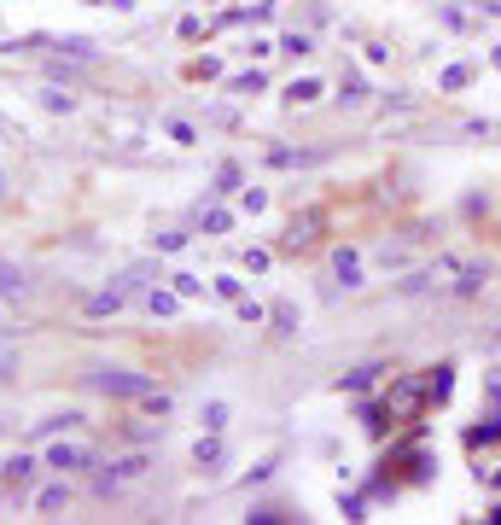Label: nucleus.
<instances>
[{
  "instance_id": "obj_23",
  "label": "nucleus",
  "mask_w": 501,
  "mask_h": 525,
  "mask_svg": "<svg viewBox=\"0 0 501 525\" xmlns=\"http://www.w3.org/2000/svg\"><path fill=\"white\" fill-rule=\"evenodd\" d=\"M199 228L216 240V234H228L234 228V210H222V205H210V210H199Z\"/></svg>"
},
{
  "instance_id": "obj_6",
  "label": "nucleus",
  "mask_w": 501,
  "mask_h": 525,
  "mask_svg": "<svg viewBox=\"0 0 501 525\" xmlns=\"http://www.w3.org/2000/svg\"><path fill=\"white\" fill-rule=\"evenodd\" d=\"M455 374H461L455 362H437V368H420V380H426V403H432V409H443V403L455 397Z\"/></svg>"
},
{
  "instance_id": "obj_7",
  "label": "nucleus",
  "mask_w": 501,
  "mask_h": 525,
  "mask_svg": "<svg viewBox=\"0 0 501 525\" xmlns=\"http://www.w3.org/2000/svg\"><path fill=\"white\" fill-rule=\"evenodd\" d=\"M356 415H362V426H368V438H391V432H397V420H391V409H385V397H362V403H356Z\"/></svg>"
},
{
  "instance_id": "obj_37",
  "label": "nucleus",
  "mask_w": 501,
  "mask_h": 525,
  "mask_svg": "<svg viewBox=\"0 0 501 525\" xmlns=\"http://www.w3.org/2000/svg\"><path fill=\"white\" fill-rule=\"evenodd\" d=\"M426 286H437L432 269H414L408 280H397V298H414V292H426Z\"/></svg>"
},
{
  "instance_id": "obj_34",
  "label": "nucleus",
  "mask_w": 501,
  "mask_h": 525,
  "mask_svg": "<svg viewBox=\"0 0 501 525\" xmlns=\"http://www.w3.org/2000/svg\"><path fill=\"white\" fill-rule=\"evenodd\" d=\"M187 228H164V234H152V251H187Z\"/></svg>"
},
{
  "instance_id": "obj_38",
  "label": "nucleus",
  "mask_w": 501,
  "mask_h": 525,
  "mask_svg": "<svg viewBox=\"0 0 501 525\" xmlns=\"http://www.w3.org/2000/svg\"><path fill=\"white\" fill-rule=\"evenodd\" d=\"M41 105H47L53 117H65V111H76V94H65V88H47V94H41Z\"/></svg>"
},
{
  "instance_id": "obj_27",
  "label": "nucleus",
  "mask_w": 501,
  "mask_h": 525,
  "mask_svg": "<svg viewBox=\"0 0 501 525\" xmlns=\"http://www.w3.org/2000/svg\"><path fill=\"white\" fill-rule=\"evenodd\" d=\"M228 415H234V409L216 397V403H204V409H199V426H204V432H228Z\"/></svg>"
},
{
  "instance_id": "obj_42",
  "label": "nucleus",
  "mask_w": 501,
  "mask_h": 525,
  "mask_svg": "<svg viewBox=\"0 0 501 525\" xmlns=\"http://www.w3.org/2000/svg\"><path fill=\"white\" fill-rule=\"evenodd\" d=\"M175 35H181V41H199V35H204V18H199V12H187V18L175 24Z\"/></svg>"
},
{
  "instance_id": "obj_33",
  "label": "nucleus",
  "mask_w": 501,
  "mask_h": 525,
  "mask_svg": "<svg viewBox=\"0 0 501 525\" xmlns=\"http://www.w3.org/2000/svg\"><path fill=\"white\" fill-rule=\"evenodd\" d=\"M239 210H245V216H263L268 210V187H239Z\"/></svg>"
},
{
  "instance_id": "obj_29",
  "label": "nucleus",
  "mask_w": 501,
  "mask_h": 525,
  "mask_svg": "<svg viewBox=\"0 0 501 525\" xmlns=\"http://www.w3.org/2000/svg\"><path fill=\"white\" fill-rule=\"evenodd\" d=\"M152 275H158V263H134V269H123V275H117V286H123V292H140ZM158 280H164V275H158Z\"/></svg>"
},
{
  "instance_id": "obj_35",
  "label": "nucleus",
  "mask_w": 501,
  "mask_h": 525,
  "mask_svg": "<svg viewBox=\"0 0 501 525\" xmlns=\"http://www.w3.org/2000/svg\"><path fill=\"white\" fill-rule=\"evenodd\" d=\"M234 315L245 321V327H263V321H268V310L257 304V298H234Z\"/></svg>"
},
{
  "instance_id": "obj_18",
  "label": "nucleus",
  "mask_w": 501,
  "mask_h": 525,
  "mask_svg": "<svg viewBox=\"0 0 501 525\" xmlns=\"http://www.w3.org/2000/svg\"><path fill=\"white\" fill-rule=\"evenodd\" d=\"M303 164H321V152H292V146L268 152V170H303Z\"/></svg>"
},
{
  "instance_id": "obj_4",
  "label": "nucleus",
  "mask_w": 501,
  "mask_h": 525,
  "mask_svg": "<svg viewBox=\"0 0 501 525\" xmlns=\"http://www.w3.org/2000/svg\"><path fill=\"white\" fill-rule=\"evenodd\" d=\"M94 461H100V455L88 450V444H65V438L47 444V455H41V467H53V473H88Z\"/></svg>"
},
{
  "instance_id": "obj_39",
  "label": "nucleus",
  "mask_w": 501,
  "mask_h": 525,
  "mask_svg": "<svg viewBox=\"0 0 501 525\" xmlns=\"http://www.w3.org/2000/svg\"><path fill=\"white\" fill-rule=\"evenodd\" d=\"M164 280L175 286V292H181V298H199V292H204V280H199V275H187V269H175V275H164Z\"/></svg>"
},
{
  "instance_id": "obj_12",
  "label": "nucleus",
  "mask_w": 501,
  "mask_h": 525,
  "mask_svg": "<svg viewBox=\"0 0 501 525\" xmlns=\"http://www.w3.org/2000/svg\"><path fill=\"white\" fill-rule=\"evenodd\" d=\"M484 286H490V263H467L461 275L449 280V292H455V298H478Z\"/></svg>"
},
{
  "instance_id": "obj_40",
  "label": "nucleus",
  "mask_w": 501,
  "mask_h": 525,
  "mask_svg": "<svg viewBox=\"0 0 501 525\" xmlns=\"http://www.w3.org/2000/svg\"><path fill=\"white\" fill-rule=\"evenodd\" d=\"M111 467H117V479L129 485V479H140V473H146L152 461H146V455H123V461H111Z\"/></svg>"
},
{
  "instance_id": "obj_49",
  "label": "nucleus",
  "mask_w": 501,
  "mask_h": 525,
  "mask_svg": "<svg viewBox=\"0 0 501 525\" xmlns=\"http://www.w3.org/2000/svg\"><path fill=\"white\" fill-rule=\"evenodd\" d=\"M484 485H490V490H501V467H496V473H490V479H484Z\"/></svg>"
},
{
  "instance_id": "obj_22",
  "label": "nucleus",
  "mask_w": 501,
  "mask_h": 525,
  "mask_svg": "<svg viewBox=\"0 0 501 525\" xmlns=\"http://www.w3.org/2000/svg\"><path fill=\"white\" fill-rule=\"evenodd\" d=\"M268 88V70H239V76H228V94H263Z\"/></svg>"
},
{
  "instance_id": "obj_41",
  "label": "nucleus",
  "mask_w": 501,
  "mask_h": 525,
  "mask_svg": "<svg viewBox=\"0 0 501 525\" xmlns=\"http://www.w3.org/2000/svg\"><path fill=\"white\" fill-rule=\"evenodd\" d=\"M164 129H169V140H175V146H199V129H193V123H181V117H169Z\"/></svg>"
},
{
  "instance_id": "obj_44",
  "label": "nucleus",
  "mask_w": 501,
  "mask_h": 525,
  "mask_svg": "<svg viewBox=\"0 0 501 525\" xmlns=\"http://www.w3.org/2000/svg\"><path fill=\"white\" fill-rule=\"evenodd\" d=\"M268 263H274V251H263V245H257V251H245V269H251V275H263Z\"/></svg>"
},
{
  "instance_id": "obj_5",
  "label": "nucleus",
  "mask_w": 501,
  "mask_h": 525,
  "mask_svg": "<svg viewBox=\"0 0 501 525\" xmlns=\"http://www.w3.org/2000/svg\"><path fill=\"white\" fill-rule=\"evenodd\" d=\"M385 380H391L385 362H362V368H350V374L338 380V391H344V397H368V391H379Z\"/></svg>"
},
{
  "instance_id": "obj_36",
  "label": "nucleus",
  "mask_w": 501,
  "mask_h": 525,
  "mask_svg": "<svg viewBox=\"0 0 501 525\" xmlns=\"http://www.w3.org/2000/svg\"><path fill=\"white\" fill-rule=\"evenodd\" d=\"M140 409H146V415H158V420H164L169 409H175V397H169V391H158V385H152V391L140 397Z\"/></svg>"
},
{
  "instance_id": "obj_45",
  "label": "nucleus",
  "mask_w": 501,
  "mask_h": 525,
  "mask_svg": "<svg viewBox=\"0 0 501 525\" xmlns=\"http://www.w3.org/2000/svg\"><path fill=\"white\" fill-rule=\"evenodd\" d=\"M461 129H467V135H484V140L496 135V123H490V117H467V123H461Z\"/></svg>"
},
{
  "instance_id": "obj_52",
  "label": "nucleus",
  "mask_w": 501,
  "mask_h": 525,
  "mask_svg": "<svg viewBox=\"0 0 501 525\" xmlns=\"http://www.w3.org/2000/svg\"><path fill=\"white\" fill-rule=\"evenodd\" d=\"M496 345H501V333H496Z\"/></svg>"
},
{
  "instance_id": "obj_32",
  "label": "nucleus",
  "mask_w": 501,
  "mask_h": 525,
  "mask_svg": "<svg viewBox=\"0 0 501 525\" xmlns=\"http://www.w3.org/2000/svg\"><path fill=\"white\" fill-rule=\"evenodd\" d=\"M210 292H216L222 304H234V298H245V280L239 275H210Z\"/></svg>"
},
{
  "instance_id": "obj_2",
  "label": "nucleus",
  "mask_w": 501,
  "mask_h": 525,
  "mask_svg": "<svg viewBox=\"0 0 501 525\" xmlns=\"http://www.w3.org/2000/svg\"><path fill=\"white\" fill-rule=\"evenodd\" d=\"M88 385H94L100 397H111V403H140V397L152 391V374H134V368H111V362H105V368L88 374Z\"/></svg>"
},
{
  "instance_id": "obj_14",
  "label": "nucleus",
  "mask_w": 501,
  "mask_h": 525,
  "mask_svg": "<svg viewBox=\"0 0 501 525\" xmlns=\"http://www.w3.org/2000/svg\"><path fill=\"white\" fill-rule=\"evenodd\" d=\"M239 187H245V164H239V158L216 164V181H210V193H216V199H234Z\"/></svg>"
},
{
  "instance_id": "obj_16",
  "label": "nucleus",
  "mask_w": 501,
  "mask_h": 525,
  "mask_svg": "<svg viewBox=\"0 0 501 525\" xmlns=\"http://www.w3.org/2000/svg\"><path fill=\"white\" fill-rule=\"evenodd\" d=\"M123 304H129V292H123V286H105V292H94V298H88L82 310L94 315V321H105V315H117Z\"/></svg>"
},
{
  "instance_id": "obj_8",
  "label": "nucleus",
  "mask_w": 501,
  "mask_h": 525,
  "mask_svg": "<svg viewBox=\"0 0 501 525\" xmlns=\"http://www.w3.org/2000/svg\"><path fill=\"white\" fill-rule=\"evenodd\" d=\"M35 467H41V461H35V455H6V461H0V485L6 490H30L35 485Z\"/></svg>"
},
{
  "instance_id": "obj_31",
  "label": "nucleus",
  "mask_w": 501,
  "mask_h": 525,
  "mask_svg": "<svg viewBox=\"0 0 501 525\" xmlns=\"http://www.w3.org/2000/svg\"><path fill=\"white\" fill-rule=\"evenodd\" d=\"M467 82H472V65H443V76H437V88H443V94H461Z\"/></svg>"
},
{
  "instance_id": "obj_20",
  "label": "nucleus",
  "mask_w": 501,
  "mask_h": 525,
  "mask_svg": "<svg viewBox=\"0 0 501 525\" xmlns=\"http://www.w3.org/2000/svg\"><path fill=\"white\" fill-rule=\"evenodd\" d=\"M368 76H356V70H344V76H338V100L344 105H368Z\"/></svg>"
},
{
  "instance_id": "obj_21",
  "label": "nucleus",
  "mask_w": 501,
  "mask_h": 525,
  "mask_svg": "<svg viewBox=\"0 0 501 525\" xmlns=\"http://www.w3.org/2000/svg\"><path fill=\"white\" fill-rule=\"evenodd\" d=\"M274 53H292V59H309V53H315V35H309V30H286L280 41H274Z\"/></svg>"
},
{
  "instance_id": "obj_48",
  "label": "nucleus",
  "mask_w": 501,
  "mask_h": 525,
  "mask_svg": "<svg viewBox=\"0 0 501 525\" xmlns=\"http://www.w3.org/2000/svg\"><path fill=\"white\" fill-rule=\"evenodd\" d=\"M94 6H117V12H129L134 0H94Z\"/></svg>"
},
{
  "instance_id": "obj_46",
  "label": "nucleus",
  "mask_w": 501,
  "mask_h": 525,
  "mask_svg": "<svg viewBox=\"0 0 501 525\" xmlns=\"http://www.w3.org/2000/svg\"><path fill=\"white\" fill-rule=\"evenodd\" d=\"M437 18H443V24H449V30H467V12H461V6H443V12H437Z\"/></svg>"
},
{
  "instance_id": "obj_13",
  "label": "nucleus",
  "mask_w": 501,
  "mask_h": 525,
  "mask_svg": "<svg viewBox=\"0 0 501 525\" xmlns=\"http://www.w3.org/2000/svg\"><path fill=\"white\" fill-rule=\"evenodd\" d=\"M53 53H59V59H76V65H94V59H100V47H94L88 35H59Z\"/></svg>"
},
{
  "instance_id": "obj_26",
  "label": "nucleus",
  "mask_w": 501,
  "mask_h": 525,
  "mask_svg": "<svg viewBox=\"0 0 501 525\" xmlns=\"http://www.w3.org/2000/svg\"><path fill=\"white\" fill-rule=\"evenodd\" d=\"M338 514L344 520H368V490H338Z\"/></svg>"
},
{
  "instance_id": "obj_3",
  "label": "nucleus",
  "mask_w": 501,
  "mask_h": 525,
  "mask_svg": "<svg viewBox=\"0 0 501 525\" xmlns=\"http://www.w3.org/2000/svg\"><path fill=\"white\" fill-rule=\"evenodd\" d=\"M321 234H327V210L309 205V210H298V216L286 222V234H280V245H274V251L298 257V251H309V245H321Z\"/></svg>"
},
{
  "instance_id": "obj_43",
  "label": "nucleus",
  "mask_w": 501,
  "mask_h": 525,
  "mask_svg": "<svg viewBox=\"0 0 501 525\" xmlns=\"http://www.w3.org/2000/svg\"><path fill=\"white\" fill-rule=\"evenodd\" d=\"M484 403H490V409H501V368H490V374H484Z\"/></svg>"
},
{
  "instance_id": "obj_15",
  "label": "nucleus",
  "mask_w": 501,
  "mask_h": 525,
  "mask_svg": "<svg viewBox=\"0 0 501 525\" xmlns=\"http://www.w3.org/2000/svg\"><path fill=\"white\" fill-rule=\"evenodd\" d=\"M321 94H327L321 76H292V82H286V105H315Z\"/></svg>"
},
{
  "instance_id": "obj_17",
  "label": "nucleus",
  "mask_w": 501,
  "mask_h": 525,
  "mask_svg": "<svg viewBox=\"0 0 501 525\" xmlns=\"http://www.w3.org/2000/svg\"><path fill=\"white\" fill-rule=\"evenodd\" d=\"M181 304H187V298H181L175 286H152V292H146V310L158 315V321H169V315H181Z\"/></svg>"
},
{
  "instance_id": "obj_11",
  "label": "nucleus",
  "mask_w": 501,
  "mask_h": 525,
  "mask_svg": "<svg viewBox=\"0 0 501 525\" xmlns=\"http://www.w3.org/2000/svg\"><path fill=\"white\" fill-rule=\"evenodd\" d=\"M333 275L344 280V292H356V286H362V251H356V245H338V251H333Z\"/></svg>"
},
{
  "instance_id": "obj_25",
  "label": "nucleus",
  "mask_w": 501,
  "mask_h": 525,
  "mask_svg": "<svg viewBox=\"0 0 501 525\" xmlns=\"http://www.w3.org/2000/svg\"><path fill=\"white\" fill-rule=\"evenodd\" d=\"M432 473H437V455L432 450L408 455V485H432Z\"/></svg>"
},
{
  "instance_id": "obj_9",
  "label": "nucleus",
  "mask_w": 501,
  "mask_h": 525,
  "mask_svg": "<svg viewBox=\"0 0 501 525\" xmlns=\"http://www.w3.org/2000/svg\"><path fill=\"white\" fill-rule=\"evenodd\" d=\"M76 502V485H70V473H59L53 485L35 490V514H59V508H70Z\"/></svg>"
},
{
  "instance_id": "obj_50",
  "label": "nucleus",
  "mask_w": 501,
  "mask_h": 525,
  "mask_svg": "<svg viewBox=\"0 0 501 525\" xmlns=\"http://www.w3.org/2000/svg\"><path fill=\"white\" fill-rule=\"evenodd\" d=\"M6 496H12V490H6V485H0V508H6Z\"/></svg>"
},
{
  "instance_id": "obj_51",
  "label": "nucleus",
  "mask_w": 501,
  "mask_h": 525,
  "mask_svg": "<svg viewBox=\"0 0 501 525\" xmlns=\"http://www.w3.org/2000/svg\"><path fill=\"white\" fill-rule=\"evenodd\" d=\"M0 199H6V181H0Z\"/></svg>"
},
{
  "instance_id": "obj_30",
  "label": "nucleus",
  "mask_w": 501,
  "mask_h": 525,
  "mask_svg": "<svg viewBox=\"0 0 501 525\" xmlns=\"http://www.w3.org/2000/svg\"><path fill=\"white\" fill-rule=\"evenodd\" d=\"M286 520H298V514H286V508H274V502H257V508L245 514V525H286Z\"/></svg>"
},
{
  "instance_id": "obj_24",
  "label": "nucleus",
  "mask_w": 501,
  "mask_h": 525,
  "mask_svg": "<svg viewBox=\"0 0 501 525\" xmlns=\"http://www.w3.org/2000/svg\"><path fill=\"white\" fill-rule=\"evenodd\" d=\"M268 327H274L280 339H292V333H298V310H292V304H268Z\"/></svg>"
},
{
  "instance_id": "obj_1",
  "label": "nucleus",
  "mask_w": 501,
  "mask_h": 525,
  "mask_svg": "<svg viewBox=\"0 0 501 525\" xmlns=\"http://www.w3.org/2000/svg\"><path fill=\"white\" fill-rule=\"evenodd\" d=\"M379 397H385V409H391L397 426L432 415V403H426V380H420V374H391V380L379 385Z\"/></svg>"
},
{
  "instance_id": "obj_28",
  "label": "nucleus",
  "mask_w": 501,
  "mask_h": 525,
  "mask_svg": "<svg viewBox=\"0 0 501 525\" xmlns=\"http://www.w3.org/2000/svg\"><path fill=\"white\" fill-rule=\"evenodd\" d=\"M82 420V409H65V415H47V420H35V438H53V432H70Z\"/></svg>"
},
{
  "instance_id": "obj_47",
  "label": "nucleus",
  "mask_w": 501,
  "mask_h": 525,
  "mask_svg": "<svg viewBox=\"0 0 501 525\" xmlns=\"http://www.w3.org/2000/svg\"><path fill=\"white\" fill-rule=\"evenodd\" d=\"M12 374H18V350L0 345V380H12Z\"/></svg>"
},
{
  "instance_id": "obj_10",
  "label": "nucleus",
  "mask_w": 501,
  "mask_h": 525,
  "mask_svg": "<svg viewBox=\"0 0 501 525\" xmlns=\"http://www.w3.org/2000/svg\"><path fill=\"white\" fill-rule=\"evenodd\" d=\"M222 461H228V444H222V432H204L199 444H193V467H199V473H216Z\"/></svg>"
},
{
  "instance_id": "obj_19",
  "label": "nucleus",
  "mask_w": 501,
  "mask_h": 525,
  "mask_svg": "<svg viewBox=\"0 0 501 525\" xmlns=\"http://www.w3.org/2000/svg\"><path fill=\"white\" fill-rule=\"evenodd\" d=\"M24 292H30V280H24V269L0 257V304H6V298H24Z\"/></svg>"
}]
</instances>
